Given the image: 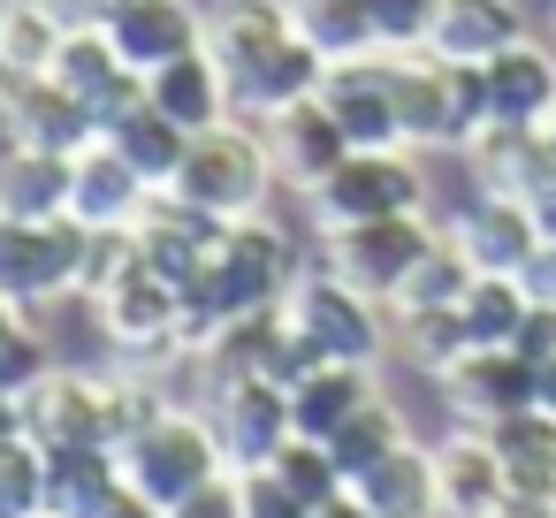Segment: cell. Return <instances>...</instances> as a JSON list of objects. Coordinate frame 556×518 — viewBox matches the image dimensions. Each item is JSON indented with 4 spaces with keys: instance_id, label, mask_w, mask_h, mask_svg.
Returning a JSON list of instances; mask_svg holds the SVG:
<instances>
[{
    "instance_id": "obj_1",
    "label": "cell",
    "mask_w": 556,
    "mask_h": 518,
    "mask_svg": "<svg viewBox=\"0 0 556 518\" xmlns=\"http://www.w3.org/2000/svg\"><path fill=\"white\" fill-rule=\"evenodd\" d=\"M298 275H305V267H298L290 237H282L267 214H252V222H229L222 252H214V260H206L191 282H176V290H184V351L199 358V343H206L222 320H237V313H260V305H282Z\"/></svg>"
},
{
    "instance_id": "obj_2",
    "label": "cell",
    "mask_w": 556,
    "mask_h": 518,
    "mask_svg": "<svg viewBox=\"0 0 556 518\" xmlns=\"http://www.w3.org/2000/svg\"><path fill=\"white\" fill-rule=\"evenodd\" d=\"M389 77H396V115L412 153H465L495 123L480 62H442L434 47H419V54H389Z\"/></svg>"
},
{
    "instance_id": "obj_3",
    "label": "cell",
    "mask_w": 556,
    "mask_h": 518,
    "mask_svg": "<svg viewBox=\"0 0 556 518\" xmlns=\"http://www.w3.org/2000/svg\"><path fill=\"white\" fill-rule=\"evenodd\" d=\"M275 184H282V168H275L267 123L229 115V123H214V130L191 138V153H184V168H176L168 191L191 199V206H206V214H222V222H252V214H267Z\"/></svg>"
},
{
    "instance_id": "obj_4",
    "label": "cell",
    "mask_w": 556,
    "mask_h": 518,
    "mask_svg": "<svg viewBox=\"0 0 556 518\" xmlns=\"http://www.w3.org/2000/svg\"><path fill=\"white\" fill-rule=\"evenodd\" d=\"M115 457H123V480H130V488H146L161 510H176L191 488H206L214 472H229V450H222V434H214L206 404H168V412H161V419H146Z\"/></svg>"
},
{
    "instance_id": "obj_5",
    "label": "cell",
    "mask_w": 556,
    "mask_h": 518,
    "mask_svg": "<svg viewBox=\"0 0 556 518\" xmlns=\"http://www.w3.org/2000/svg\"><path fill=\"white\" fill-rule=\"evenodd\" d=\"M282 313H290L328 358H351V366H381V351L396 343V313H389L381 298H366L358 282H343L328 260L290 282Z\"/></svg>"
},
{
    "instance_id": "obj_6",
    "label": "cell",
    "mask_w": 556,
    "mask_h": 518,
    "mask_svg": "<svg viewBox=\"0 0 556 518\" xmlns=\"http://www.w3.org/2000/svg\"><path fill=\"white\" fill-rule=\"evenodd\" d=\"M85 252H92V229L77 214L0 222V298H16L24 313H39L54 298H77L85 290Z\"/></svg>"
},
{
    "instance_id": "obj_7",
    "label": "cell",
    "mask_w": 556,
    "mask_h": 518,
    "mask_svg": "<svg viewBox=\"0 0 556 518\" xmlns=\"http://www.w3.org/2000/svg\"><path fill=\"white\" fill-rule=\"evenodd\" d=\"M320 229H351V222H389V214H427V176L412 146H381V153H351L320 191H305Z\"/></svg>"
},
{
    "instance_id": "obj_8",
    "label": "cell",
    "mask_w": 556,
    "mask_h": 518,
    "mask_svg": "<svg viewBox=\"0 0 556 518\" xmlns=\"http://www.w3.org/2000/svg\"><path fill=\"white\" fill-rule=\"evenodd\" d=\"M434 222L427 214H389V222H351V229H320V260L343 275V282H358L366 298H381V305H396V290L412 282V267L434 252Z\"/></svg>"
},
{
    "instance_id": "obj_9",
    "label": "cell",
    "mask_w": 556,
    "mask_h": 518,
    "mask_svg": "<svg viewBox=\"0 0 556 518\" xmlns=\"http://www.w3.org/2000/svg\"><path fill=\"white\" fill-rule=\"evenodd\" d=\"M92 313H100V336H108L123 358H138V366L191 358V351H184V290H176L168 275H153V267H130L115 290L92 298Z\"/></svg>"
},
{
    "instance_id": "obj_10",
    "label": "cell",
    "mask_w": 556,
    "mask_h": 518,
    "mask_svg": "<svg viewBox=\"0 0 556 518\" xmlns=\"http://www.w3.org/2000/svg\"><path fill=\"white\" fill-rule=\"evenodd\" d=\"M0 130L9 146H39V153H85L100 146V115L47 70V77H0Z\"/></svg>"
},
{
    "instance_id": "obj_11",
    "label": "cell",
    "mask_w": 556,
    "mask_h": 518,
    "mask_svg": "<svg viewBox=\"0 0 556 518\" xmlns=\"http://www.w3.org/2000/svg\"><path fill=\"white\" fill-rule=\"evenodd\" d=\"M206 419H214V434L229 450V472L275 465V450L298 434L290 389H275V381H222V389H206Z\"/></svg>"
},
{
    "instance_id": "obj_12",
    "label": "cell",
    "mask_w": 556,
    "mask_h": 518,
    "mask_svg": "<svg viewBox=\"0 0 556 518\" xmlns=\"http://www.w3.org/2000/svg\"><path fill=\"white\" fill-rule=\"evenodd\" d=\"M328 115L343 123V138L358 153H381V146H404V115H396V77H389V54H358V62H328V85H320Z\"/></svg>"
},
{
    "instance_id": "obj_13",
    "label": "cell",
    "mask_w": 556,
    "mask_h": 518,
    "mask_svg": "<svg viewBox=\"0 0 556 518\" xmlns=\"http://www.w3.org/2000/svg\"><path fill=\"white\" fill-rule=\"evenodd\" d=\"M465 168H472V191H503V199H541L556 184V130L548 123H488L472 146H465Z\"/></svg>"
},
{
    "instance_id": "obj_14",
    "label": "cell",
    "mask_w": 556,
    "mask_h": 518,
    "mask_svg": "<svg viewBox=\"0 0 556 518\" xmlns=\"http://www.w3.org/2000/svg\"><path fill=\"white\" fill-rule=\"evenodd\" d=\"M442 396H450L457 427H495V419H510V412L533 404V358H518L510 343L465 351V358L442 374Z\"/></svg>"
},
{
    "instance_id": "obj_15",
    "label": "cell",
    "mask_w": 556,
    "mask_h": 518,
    "mask_svg": "<svg viewBox=\"0 0 556 518\" xmlns=\"http://www.w3.org/2000/svg\"><path fill=\"white\" fill-rule=\"evenodd\" d=\"M24 427L47 450H62V442H108L115 450V434H108V374L54 366L47 381L24 389Z\"/></svg>"
},
{
    "instance_id": "obj_16",
    "label": "cell",
    "mask_w": 556,
    "mask_h": 518,
    "mask_svg": "<svg viewBox=\"0 0 556 518\" xmlns=\"http://www.w3.org/2000/svg\"><path fill=\"white\" fill-rule=\"evenodd\" d=\"M450 237L465 244V260L480 275H518L533 252H541V222L526 199H503V191H472L457 214H450Z\"/></svg>"
},
{
    "instance_id": "obj_17",
    "label": "cell",
    "mask_w": 556,
    "mask_h": 518,
    "mask_svg": "<svg viewBox=\"0 0 556 518\" xmlns=\"http://www.w3.org/2000/svg\"><path fill=\"white\" fill-rule=\"evenodd\" d=\"M267 146H275V168H282L290 191H320V184L358 153V146L343 138V123L328 115L320 92L298 100V108H282V115H267Z\"/></svg>"
},
{
    "instance_id": "obj_18",
    "label": "cell",
    "mask_w": 556,
    "mask_h": 518,
    "mask_svg": "<svg viewBox=\"0 0 556 518\" xmlns=\"http://www.w3.org/2000/svg\"><path fill=\"white\" fill-rule=\"evenodd\" d=\"M222 237H229V222L206 214V206H191V199H176V191H161V199L146 206V222H138L146 267L168 275V282H191V275L222 252Z\"/></svg>"
},
{
    "instance_id": "obj_19",
    "label": "cell",
    "mask_w": 556,
    "mask_h": 518,
    "mask_svg": "<svg viewBox=\"0 0 556 518\" xmlns=\"http://www.w3.org/2000/svg\"><path fill=\"white\" fill-rule=\"evenodd\" d=\"M108 39L123 47V62L138 77H153L161 62L206 47V9H191V0H123L115 24H108Z\"/></svg>"
},
{
    "instance_id": "obj_20",
    "label": "cell",
    "mask_w": 556,
    "mask_h": 518,
    "mask_svg": "<svg viewBox=\"0 0 556 518\" xmlns=\"http://www.w3.org/2000/svg\"><path fill=\"white\" fill-rule=\"evenodd\" d=\"M54 77L100 115V130H108V115H123V108H138L146 100V77L123 62V47L108 39V31H70L62 39V54H54Z\"/></svg>"
},
{
    "instance_id": "obj_21",
    "label": "cell",
    "mask_w": 556,
    "mask_h": 518,
    "mask_svg": "<svg viewBox=\"0 0 556 518\" xmlns=\"http://www.w3.org/2000/svg\"><path fill=\"white\" fill-rule=\"evenodd\" d=\"M146 100H153V108H161L168 123H184L191 138L237 115V92H229V70H222V62H214L206 47H191V54H176V62H161V70L146 77Z\"/></svg>"
},
{
    "instance_id": "obj_22",
    "label": "cell",
    "mask_w": 556,
    "mask_h": 518,
    "mask_svg": "<svg viewBox=\"0 0 556 518\" xmlns=\"http://www.w3.org/2000/svg\"><path fill=\"white\" fill-rule=\"evenodd\" d=\"M153 199H161V191H153L108 138L77 153V199H70V214H77L85 229H138Z\"/></svg>"
},
{
    "instance_id": "obj_23",
    "label": "cell",
    "mask_w": 556,
    "mask_h": 518,
    "mask_svg": "<svg viewBox=\"0 0 556 518\" xmlns=\"http://www.w3.org/2000/svg\"><path fill=\"white\" fill-rule=\"evenodd\" d=\"M434 480H442V518H488L495 503H510V472L488 427H457L450 442H434Z\"/></svg>"
},
{
    "instance_id": "obj_24",
    "label": "cell",
    "mask_w": 556,
    "mask_h": 518,
    "mask_svg": "<svg viewBox=\"0 0 556 518\" xmlns=\"http://www.w3.org/2000/svg\"><path fill=\"white\" fill-rule=\"evenodd\" d=\"M282 39H298L290 0H206V54L229 77H244L252 62H267Z\"/></svg>"
},
{
    "instance_id": "obj_25",
    "label": "cell",
    "mask_w": 556,
    "mask_h": 518,
    "mask_svg": "<svg viewBox=\"0 0 556 518\" xmlns=\"http://www.w3.org/2000/svg\"><path fill=\"white\" fill-rule=\"evenodd\" d=\"M328 85V54L298 31V39H282L267 62H252L244 77H229V92H237V115H252V123H267V115H282V108H298V100H313Z\"/></svg>"
},
{
    "instance_id": "obj_26",
    "label": "cell",
    "mask_w": 556,
    "mask_h": 518,
    "mask_svg": "<svg viewBox=\"0 0 556 518\" xmlns=\"http://www.w3.org/2000/svg\"><path fill=\"white\" fill-rule=\"evenodd\" d=\"M70 199H77V161L70 153H39V146L0 153V222H62Z\"/></svg>"
},
{
    "instance_id": "obj_27",
    "label": "cell",
    "mask_w": 556,
    "mask_h": 518,
    "mask_svg": "<svg viewBox=\"0 0 556 518\" xmlns=\"http://www.w3.org/2000/svg\"><path fill=\"white\" fill-rule=\"evenodd\" d=\"M488 70V115L495 123H548L556 115V47H541V39H518V47H503L495 62H480Z\"/></svg>"
},
{
    "instance_id": "obj_28",
    "label": "cell",
    "mask_w": 556,
    "mask_h": 518,
    "mask_svg": "<svg viewBox=\"0 0 556 518\" xmlns=\"http://www.w3.org/2000/svg\"><path fill=\"white\" fill-rule=\"evenodd\" d=\"M533 39L526 24V0H442V16H434V54L442 62H495L503 47Z\"/></svg>"
},
{
    "instance_id": "obj_29",
    "label": "cell",
    "mask_w": 556,
    "mask_h": 518,
    "mask_svg": "<svg viewBox=\"0 0 556 518\" xmlns=\"http://www.w3.org/2000/svg\"><path fill=\"white\" fill-rule=\"evenodd\" d=\"M351 495L381 518H442V480H434V450L419 442H396L381 465H366L351 480Z\"/></svg>"
},
{
    "instance_id": "obj_30",
    "label": "cell",
    "mask_w": 556,
    "mask_h": 518,
    "mask_svg": "<svg viewBox=\"0 0 556 518\" xmlns=\"http://www.w3.org/2000/svg\"><path fill=\"white\" fill-rule=\"evenodd\" d=\"M282 305H260V313H237L222 320L206 343H199V381L222 389V381H267V358H275V336H282Z\"/></svg>"
},
{
    "instance_id": "obj_31",
    "label": "cell",
    "mask_w": 556,
    "mask_h": 518,
    "mask_svg": "<svg viewBox=\"0 0 556 518\" xmlns=\"http://www.w3.org/2000/svg\"><path fill=\"white\" fill-rule=\"evenodd\" d=\"M153 191H168L176 184V168H184V153H191V130L184 123H168L153 100H138V108H123V115H108V130H100Z\"/></svg>"
},
{
    "instance_id": "obj_32",
    "label": "cell",
    "mask_w": 556,
    "mask_h": 518,
    "mask_svg": "<svg viewBox=\"0 0 556 518\" xmlns=\"http://www.w3.org/2000/svg\"><path fill=\"white\" fill-rule=\"evenodd\" d=\"M488 442H495V457H503V472H510V495L556 503V419H548L541 404H526V412L495 419V427H488Z\"/></svg>"
},
{
    "instance_id": "obj_33",
    "label": "cell",
    "mask_w": 556,
    "mask_h": 518,
    "mask_svg": "<svg viewBox=\"0 0 556 518\" xmlns=\"http://www.w3.org/2000/svg\"><path fill=\"white\" fill-rule=\"evenodd\" d=\"M115 488H123V457L108 442H62V450H47V510L92 518Z\"/></svg>"
},
{
    "instance_id": "obj_34",
    "label": "cell",
    "mask_w": 556,
    "mask_h": 518,
    "mask_svg": "<svg viewBox=\"0 0 556 518\" xmlns=\"http://www.w3.org/2000/svg\"><path fill=\"white\" fill-rule=\"evenodd\" d=\"M366 396H381L374 389V366H351V358H328L320 374H305L298 389H290V419H298V434H313V442H328Z\"/></svg>"
},
{
    "instance_id": "obj_35",
    "label": "cell",
    "mask_w": 556,
    "mask_h": 518,
    "mask_svg": "<svg viewBox=\"0 0 556 518\" xmlns=\"http://www.w3.org/2000/svg\"><path fill=\"white\" fill-rule=\"evenodd\" d=\"M70 24L47 0H0V77H47Z\"/></svg>"
},
{
    "instance_id": "obj_36",
    "label": "cell",
    "mask_w": 556,
    "mask_h": 518,
    "mask_svg": "<svg viewBox=\"0 0 556 518\" xmlns=\"http://www.w3.org/2000/svg\"><path fill=\"white\" fill-rule=\"evenodd\" d=\"M298 31L328 54V62H358V54H381V31H374V9L366 0H290Z\"/></svg>"
},
{
    "instance_id": "obj_37",
    "label": "cell",
    "mask_w": 556,
    "mask_h": 518,
    "mask_svg": "<svg viewBox=\"0 0 556 518\" xmlns=\"http://www.w3.org/2000/svg\"><path fill=\"white\" fill-rule=\"evenodd\" d=\"M396 351L419 366V374H450L465 351H472V336H465V313L457 305H419V313H396Z\"/></svg>"
},
{
    "instance_id": "obj_38",
    "label": "cell",
    "mask_w": 556,
    "mask_h": 518,
    "mask_svg": "<svg viewBox=\"0 0 556 518\" xmlns=\"http://www.w3.org/2000/svg\"><path fill=\"white\" fill-rule=\"evenodd\" d=\"M472 282H480V267H472V260H465V244L442 229V237H434V252L412 267V282L396 290V305H389V313H419V305H465V290H472Z\"/></svg>"
},
{
    "instance_id": "obj_39",
    "label": "cell",
    "mask_w": 556,
    "mask_h": 518,
    "mask_svg": "<svg viewBox=\"0 0 556 518\" xmlns=\"http://www.w3.org/2000/svg\"><path fill=\"white\" fill-rule=\"evenodd\" d=\"M396 442H412V434H404V412H396L389 396H366V404H358V412L328 434V450H336V465H343L351 480H358L366 465H381Z\"/></svg>"
},
{
    "instance_id": "obj_40",
    "label": "cell",
    "mask_w": 556,
    "mask_h": 518,
    "mask_svg": "<svg viewBox=\"0 0 556 518\" xmlns=\"http://www.w3.org/2000/svg\"><path fill=\"white\" fill-rule=\"evenodd\" d=\"M526 282L518 275H480L472 290H465V336H472V351H488V343H510L518 336V320H526Z\"/></svg>"
},
{
    "instance_id": "obj_41",
    "label": "cell",
    "mask_w": 556,
    "mask_h": 518,
    "mask_svg": "<svg viewBox=\"0 0 556 518\" xmlns=\"http://www.w3.org/2000/svg\"><path fill=\"white\" fill-rule=\"evenodd\" d=\"M47 510V442L9 434L0 442V518H39Z\"/></svg>"
},
{
    "instance_id": "obj_42",
    "label": "cell",
    "mask_w": 556,
    "mask_h": 518,
    "mask_svg": "<svg viewBox=\"0 0 556 518\" xmlns=\"http://www.w3.org/2000/svg\"><path fill=\"white\" fill-rule=\"evenodd\" d=\"M275 472H282L313 510H320V503H336V495L351 488V472L336 465V450H328V442H313V434H290V442L275 450Z\"/></svg>"
},
{
    "instance_id": "obj_43",
    "label": "cell",
    "mask_w": 556,
    "mask_h": 518,
    "mask_svg": "<svg viewBox=\"0 0 556 518\" xmlns=\"http://www.w3.org/2000/svg\"><path fill=\"white\" fill-rule=\"evenodd\" d=\"M366 9H374V31H381V54H419L434 39L442 0H366Z\"/></svg>"
},
{
    "instance_id": "obj_44",
    "label": "cell",
    "mask_w": 556,
    "mask_h": 518,
    "mask_svg": "<svg viewBox=\"0 0 556 518\" xmlns=\"http://www.w3.org/2000/svg\"><path fill=\"white\" fill-rule=\"evenodd\" d=\"M130 267H146V244H138V229H92V252H85V290H77V298H100V290H115Z\"/></svg>"
},
{
    "instance_id": "obj_45",
    "label": "cell",
    "mask_w": 556,
    "mask_h": 518,
    "mask_svg": "<svg viewBox=\"0 0 556 518\" xmlns=\"http://www.w3.org/2000/svg\"><path fill=\"white\" fill-rule=\"evenodd\" d=\"M244 480V518H313V503L275 472V465H252V472H237Z\"/></svg>"
},
{
    "instance_id": "obj_46",
    "label": "cell",
    "mask_w": 556,
    "mask_h": 518,
    "mask_svg": "<svg viewBox=\"0 0 556 518\" xmlns=\"http://www.w3.org/2000/svg\"><path fill=\"white\" fill-rule=\"evenodd\" d=\"M47 374H54V351H47L39 328H16L9 343H0V389H9V396H24V389L47 381Z\"/></svg>"
},
{
    "instance_id": "obj_47",
    "label": "cell",
    "mask_w": 556,
    "mask_h": 518,
    "mask_svg": "<svg viewBox=\"0 0 556 518\" xmlns=\"http://www.w3.org/2000/svg\"><path fill=\"white\" fill-rule=\"evenodd\" d=\"M320 366H328V351H320V343H313L298 320H282L275 358H267V381H275V389H298V381H305V374H320Z\"/></svg>"
},
{
    "instance_id": "obj_48",
    "label": "cell",
    "mask_w": 556,
    "mask_h": 518,
    "mask_svg": "<svg viewBox=\"0 0 556 518\" xmlns=\"http://www.w3.org/2000/svg\"><path fill=\"white\" fill-rule=\"evenodd\" d=\"M168 518H244V480H237V472H214V480L191 488Z\"/></svg>"
},
{
    "instance_id": "obj_49",
    "label": "cell",
    "mask_w": 556,
    "mask_h": 518,
    "mask_svg": "<svg viewBox=\"0 0 556 518\" xmlns=\"http://www.w3.org/2000/svg\"><path fill=\"white\" fill-rule=\"evenodd\" d=\"M510 351L518 358H556V305H526V320H518V336H510Z\"/></svg>"
},
{
    "instance_id": "obj_50",
    "label": "cell",
    "mask_w": 556,
    "mask_h": 518,
    "mask_svg": "<svg viewBox=\"0 0 556 518\" xmlns=\"http://www.w3.org/2000/svg\"><path fill=\"white\" fill-rule=\"evenodd\" d=\"M47 9H54V16H62L70 31H108L123 0H47Z\"/></svg>"
},
{
    "instance_id": "obj_51",
    "label": "cell",
    "mask_w": 556,
    "mask_h": 518,
    "mask_svg": "<svg viewBox=\"0 0 556 518\" xmlns=\"http://www.w3.org/2000/svg\"><path fill=\"white\" fill-rule=\"evenodd\" d=\"M518 282H526V298H533V305H556V244H541V252L518 267Z\"/></svg>"
},
{
    "instance_id": "obj_52",
    "label": "cell",
    "mask_w": 556,
    "mask_h": 518,
    "mask_svg": "<svg viewBox=\"0 0 556 518\" xmlns=\"http://www.w3.org/2000/svg\"><path fill=\"white\" fill-rule=\"evenodd\" d=\"M92 518H168V510H161V503H153L146 488H130V480H123V488H115V495H108V503H100Z\"/></svg>"
},
{
    "instance_id": "obj_53",
    "label": "cell",
    "mask_w": 556,
    "mask_h": 518,
    "mask_svg": "<svg viewBox=\"0 0 556 518\" xmlns=\"http://www.w3.org/2000/svg\"><path fill=\"white\" fill-rule=\"evenodd\" d=\"M533 404L556 419V358H541V366H533Z\"/></svg>"
},
{
    "instance_id": "obj_54",
    "label": "cell",
    "mask_w": 556,
    "mask_h": 518,
    "mask_svg": "<svg viewBox=\"0 0 556 518\" xmlns=\"http://www.w3.org/2000/svg\"><path fill=\"white\" fill-rule=\"evenodd\" d=\"M488 518H556V503H533V495H510V503H495Z\"/></svg>"
},
{
    "instance_id": "obj_55",
    "label": "cell",
    "mask_w": 556,
    "mask_h": 518,
    "mask_svg": "<svg viewBox=\"0 0 556 518\" xmlns=\"http://www.w3.org/2000/svg\"><path fill=\"white\" fill-rule=\"evenodd\" d=\"M533 206V222H541V244H556V184L541 191V199H526Z\"/></svg>"
},
{
    "instance_id": "obj_56",
    "label": "cell",
    "mask_w": 556,
    "mask_h": 518,
    "mask_svg": "<svg viewBox=\"0 0 556 518\" xmlns=\"http://www.w3.org/2000/svg\"><path fill=\"white\" fill-rule=\"evenodd\" d=\"M9 434H31V427H24V396L0 389V442H9Z\"/></svg>"
},
{
    "instance_id": "obj_57",
    "label": "cell",
    "mask_w": 556,
    "mask_h": 518,
    "mask_svg": "<svg viewBox=\"0 0 556 518\" xmlns=\"http://www.w3.org/2000/svg\"><path fill=\"white\" fill-rule=\"evenodd\" d=\"M313 518H381V510H366V503H358V495H351V488H343V495H336V503H320V510H313Z\"/></svg>"
},
{
    "instance_id": "obj_58",
    "label": "cell",
    "mask_w": 556,
    "mask_h": 518,
    "mask_svg": "<svg viewBox=\"0 0 556 518\" xmlns=\"http://www.w3.org/2000/svg\"><path fill=\"white\" fill-rule=\"evenodd\" d=\"M16 328H31V313H24V305H16V298H0V343H9V336H16Z\"/></svg>"
},
{
    "instance_id": "obj_59",
    "label": "cell",
    "mask_w": 556,
    "mask_h": 518,
    "mask_svg": "<svg viewBox=\"0 0 556 518\" xmlns=\"http://www.w3.org/2000/svg\"><path fill=\"white\" fill-rule=\"evenodd\" d=\"M39 518H62V510H39Z\"/></svg>"
},
{
    "instance_id": "obj_60",
    "label": "cell",
    "mask_w": 556,
    "mask_h": 518,
    "mask_svg": "<svg viewBox=\"0 0 556 518\" xmlns=\"http://www.w3.org/2000/svg\"><path fill=\"white\" fill-rule=\"evenodd\" d=\"M548 130H556V115H548Z\"/></svg>"
}]
</instances>
